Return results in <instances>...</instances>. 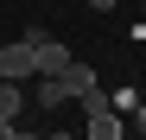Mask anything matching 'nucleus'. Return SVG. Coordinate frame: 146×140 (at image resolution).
Wrapping results in <instances>:
<instances>
[{
    "label": "nucleus",
    "mask_w": 146,
    "mask_h": 140,
    "mask_svg": "<svg viewBox=\"0 0 146 140\" xmlns=\"http://www.w3.org/2000/svg\"><path fill=\"white\" fill-rule=\"evenodd\" d=\"M76 102H83V115H89V121H95V115H114V102H108V96H102V89H95V83L83 89Z\"/></svg>",
    "instance_id": "nucleus-5"
},
{
    "label": "nucleus",
    "mask_w": 146,
    "mask_h": 140,
    "mask_svg": "<svg viewBox=\"0 0 146 140\" xmlns=\"http://www.w3.org/2000/svg\"><path fill=\"white\" fill-rule=\"evenodd\" d=\"M32 70H38V57H32V45L26 38H19V45H0V77H32Z\"/></svg>",
    "instance_id": "nucleus-1"
},
{
    "label": "nucleus",
    "mask_w": 146,
    "mask_h": 140,
    "mask_svg": "<svg viewBox=\"0 0 146 140\" xmlns=\"http://www.w3.org/2000/svg\"><path fill=\"white\" fill-rule=\"evenodd\" d=\"M51 83H57V89H64V102H76V96H83V89H89V83H95V70H89V64H76V57H70V64H64V70H57V77H51Z\"/></svg>",
    "instance_id": "nucleus-2"
},
{
    "label": "nucleus",
    "mask_w": 146,
    "mask_h": 140,
    "mask_svg": "<svg viewBox=\"0 0 146 140\" xmlns=\"http://www.w3.org/2000/svg\"><path fill=\"white\" fill-rule=\"evenodd\" d=\"M0 140H13V121H0Z\"/></svg>",
    "instance_id": "nucleus-7"
},
{
    "label": "nucleus",
    "mask_w": 146,
    "mask_h": 140,
    "mask_svg": "<svg viewBox=\"0 0 146 140\" xmlns=\"http://www.w3.org/2000/svg\"><path fill=\"white\" fill-rule=\"evenodd\" d=\"M19 108H26L19 83H13V77H0V121H19Z\"/></svg>",
    "instance_id": "nucleus-4"
},
{
    "label": "nucleus",
    "mask_w": 146,
    "mask_h": 140,
    "mask_svg": "<svg viewBox=\"0 0 146 140\" xmlns=\"http://www.w3.org/2000/svg\"><path fill=\"white\" fill-rule=\"evenodd\" d=\"M32 57H38V77H57V70H64V64H70V51H64V45H57V38H51V32H44V38H38V45H32Z\"/></svg>",
    "instance_id": "nucleus-3"
},
{
    "label": "nucleus",
    "mask_w": 146,
    "mask_h": 140,
    "mask_svg": "<svg viewBox=\"0 0 146 140\" xmlns=\"http://www.w3.org/2000/svg\"><path fill=\"white\" fill-rule=\"evenodd\" d=\"M89 7H102V13H108V7H114V0H89Z\"/></svg>",
    "instance_id": "nucleus-8"
},
{
    "label": "nucleus",
    "mask_w": 146,
    "mask_h": 140,
    "mask_svg": "<svg viewBox=\"0 0 146 140\" xmlns=\"http://www.w3.org/2000/svg\"><path fill=\"white\" fill-rule=\"evenodd\" d=\"M89 134H95V140H114V134H121V121H114V115H95Z\"/></svg>",
    "instance_id": "nucleus-6"
}]
</instances>
